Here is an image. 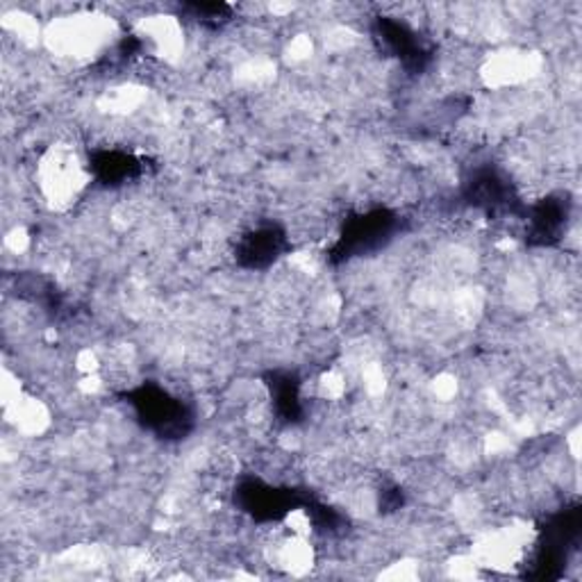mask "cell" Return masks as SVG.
Returning <instances> with one entry per match:
<instances>
[{
  "instance_id": "7a4b0ae2",
  "label": "cell",
  "mask_w": 582,
  "mask_h": 582,
  "mask_svg": "<svg viewBox=\"0 0 582 582\" xmlns=\"http://www.w3.org/2000/svg\"><path fill=\"white\" fill-rule=\"evenodd\" d=\"M376 35L387 46V51H392V55L403 60L407 66L421 68L428 62L426 46L419 41V35L407 28L405 23L390 16H380Z\"/></svg>"
},
{
  "instance_id": "6da1fadb",
  "label": "cell",
  "mask_w": 582,
  "mask_h": 582,
  "mask_svg": "<svg viewBox=\"0 0 582 582\" xmlns=\"http://www.w3.org/2000/svg\"><path fill=\"white\" fill-rule=\"evenodd\" d=\"M132 403L137 405L141 419H146V423H149L151 428L160 430L162 434H172V432L185 434L189 415L180 401L164 394L162 390L143 387Z\"/></svg>"
},
{
  "instance_id": "3957f363",
  "label": "cell",
  "mask_w": 582,
  "mask_h": 582,
  "mask_svg": "<svg viewBox=\"0 0 582 582\" xmlns=\"http://www.w3.org/2000/svg\"><path fill=\"white\" fill-rule=\"evenodd\" d=\"M284 249V232L274 228H260L251 232L239 246V257L249 266H266L280 257Z\"/></svg>"
},
{
  "instance_id": "277c9868",
  "label": "cell",
  "mask_w": 582,
  "mask_h": 582,
  "mask_svg": "<svg viewBox=\"0 0 582 582\" xmlns=\"http://www.w3.org/2000/svg\"><path fill=\"white\" fill-rule=\"evenodd\" d=\"M185 12L189 14V18L199 21L210 28L224 26V23H228L232 16V10L224 3H193V5H185Z\"/></svg>"
}]
</instances>
